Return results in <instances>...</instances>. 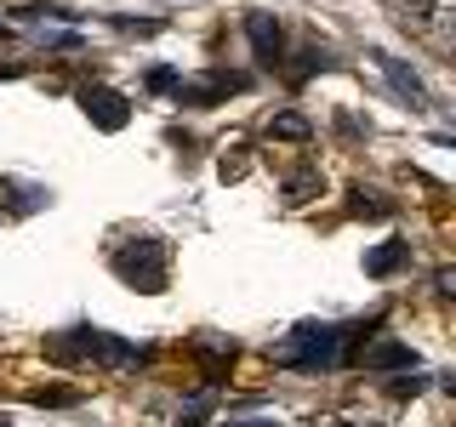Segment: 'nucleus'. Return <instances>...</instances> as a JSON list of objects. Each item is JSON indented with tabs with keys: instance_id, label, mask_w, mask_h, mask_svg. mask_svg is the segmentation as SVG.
<instances>
[{
	"instance_id": "obj_6",
	"label": "nucleus",
	"mask_w": 456,
	"mask_h": 427,
	"mask_svg": "<svg viewBox=\"0 0 456 427\" xmlns=\"http://www.w3.org/2000/svg\"><path fill=\"white\" fill-rule=\"evenodd\" d=\"M377 63H382V75L394 80V92H399V97H411V103H428L422 80H417V75H405V63H394V57H377Z\"/></svg>"
},
{
	"instance_id": "obj_8",
	"label": "nucleus",
	"mask_w": 456,
	"mask_h": 427,
	"mask_svg": "<svg viewBox=\"0 0 456 427\" xmlns=\"http://www.w3.org/2000/svg\"><path fill=\"white\" fill-rule=\"evenodd\" d=\"M274 137H308V120H303V114H280V120H274Z\"/></svg>"
},
{
	"instance_id": "obj_2",
	"label": "nucleus",
	"mask_w": 456,
	"mask_h": 427,
	"mask_svg": "<svg viewBox=\"0 0 456 427\" xmlns=\"http://www.w3.org/2000/svg\"><path fill=\"white\" fill-rule=\"evenodd\" d=\"M114 274L137 291H160L166 285V251L154 239H137V251H114Z\"/></svg>"
},
{
	"instance_id": "obj_4",
	"label": "nucleus",
	"mask_w": 456,
	"mask_h": 427,
	"mask_svg": "<svg viewBox=\"0 0 456 427\" xmlns=\"http://www.w3.org/2000/svg\"><path fill=\"white\" fill-rule=\"evenodd\" d=\"M246 35H251V46H256L263 63H280V28H274V18H251Z\"/></svg>"
},
{
	"instance_id": "obj_12",
	"label": "nucleus",
	"mask_w": 456,
	"mask_h": 427,
	"mask_svg": "<svg viewBox=\"0 0 456 427\" xmlns=\"http://www.w3.org/2000/svg\"><path fill=\"white\" fill-rule=\"evenodd\" d=\"M228 427H274V422H228Z\"/></svg>"
},
{
	"instance_id": "obj_3",
	"label": "nucleus",
	"mask_w": 456,
	"mask_h": 427,
	"mask_svg": "<svg viewBox=\"0 0 456 427\" xmlns=\"http://www.w3.org/2000/svg\"><path fill=\"white\" fill-rule=\"evenodd\" d=\"M80 103H86V114H92V120L103 125V132H120V125H126V97L103 92V85H92V92H86Z\"/></svg>"
},
{
	"instance_id": "obj_11",
	"label": "nucleus",
	"mask_w": 456,
	"mask_h": 427,
	"mask_svg": "<svg viewBox=\"0 0 456 427\" xmlns=\"http://www.w3.org/2000/svg\"><path fill=\"white\" fill-rule=\"evenodd\" d=\"M405 6H417V12H422V18H428V12H434V0H405Z\"/></svg>"
},
{
	"instance_id": "obj_10",
	"label": "nucleus",
	"mask_w": 456,
	"mask_h": 427,
	"mask_svg": "<svg viewBox=\"0 0 456 427\" xmlns=\"http://www.w3.org/2000/svg\"><path fill=\"white\" fill-rule=\"evenodd\" d=\"M149 85H154V92H171V85H177V75H171V68H154Z\"/></svg>"
},
{
	"instance_id": "obj_9",
	"label": "nucleus",
	"mask_w": 456,
	"mask_h": 427,
	"mask_svg": "<svg viewBox=\"0 0 456 427\" xmlns=\"http://www.w3.org/2000/svg\"><path fill=\"white\" fill-rule=\"evenodd\" d=\"M354 199H360V205H354L360 217H388V205H382V194H354Z\"/></svg>"
},
{
	"instance_id": "obj_7",
	"label": "nucleus",
	"mask_w": 456,
	"mask_h": 427,
	"mask_svg": "<svg viewBox=\"0 0 456 427\" xmlns=\"http://www.w3.org/2000/svg\"><path fill=\"white\" fill-rule=\"evenodd\" d=\"M399 262H405V246H399V239H388V246H377V251L365 256V274H377V279H382V274H394Z\"/></svg>"
},
{
	"instance_id": "obj_5",
	"label": "nucleus",
	"mask_w": 456,
	"mask_h": 427,
	"mask_svg": "<svg viewBox=\"0 0 456 427\" xmlns=\"http://www.w3.org/2000/svg\"><path fill=\"white\" fill-rule=\"evenodd\" d=\"M365 365L370 370H394V365L411 370V348H405V342H370V348H365Z\"/></svg>"
},
{
	"instance_id": "obj_1",
	"label": "nucleus",
	"mask_w": 456,
	"mask_h": 427,
	"mask_svg": "<svg viewBox=\"0 0 456 427\" xmlns=\"http://www.w3.org/2000/svg\"><path fill=\"white\" fill-rule=\"evenodd\" d=\"M342 342H348V336H342L337 325H303V331L280 348V359L285 365H303V370H320V365H337Z\"/></svg>"
}]
</instances>
